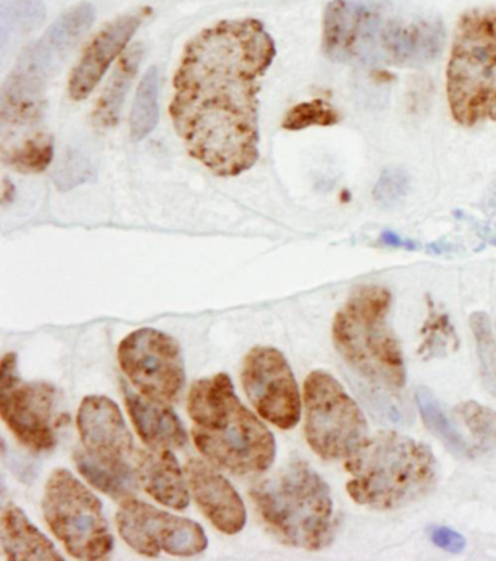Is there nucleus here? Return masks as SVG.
Segmentation results:
<instances>
[{
	"label": "nucleus",
	"instance_id": "f257e3e1",
	"mask_svg": "<svg viewBox=\"0 0 496 561\" xmlns=\"http://www.w3.org/2000/svg\"><path fill=\"white\" fill-rule=\"evenodd\" d=\"M277 56L254 18L220 21L185 46L174 75L170 116L185 149L221 179L259 158V92Z\"/></svg>",
	"mask_w": 496,
	"mask_h": 561
},
{
	"label": "nucleus",
	"instance_id": "f03ea898",
	"mask_svg": "<svg viewBox=\"0 0 496 561\" xmlns=\"http://www.w3.org/2000/svg\"><path fill=\"white\" fill-rule=\"evenodd\" d=\"M187 410L194 445L212 466L237 476H256L276 461V437L243 405L228 374L194 382Z\"/></svg>",
	"mask_w": 496,
	"mask_h": 561
},
{
	"label": "nucleus",
	"instance_id": "7ed1b4c3",
	"mask_svg": "<svg viewBox=\"0 0 496 561\" xmlns=\"http://www.w3.org/2000/svg\"><path fill=\"white\" fill-rule=\"evenodd\" d=\"M349 497L371 510H395L424 496L437 477L432 450L414 437L379 432L345 458Z\"/></svg>",
	"mask_w": 496,
	"mask_h": 561
},
{
	"label": "nucleus",
	"instance_id": "20e7f679",
	"mask_svg": "<svg viewBox=\"0 0 496 561\" xmlns=\"http://www.w3.org/2000/svg\"><path fill=\"white\" fill-rule=\"evenodd\" d=\"M259 518L282 545L319 551L334 538L330 485L303 461L290 462L251 489Z\"/></svg>",
	"mask_w": 496,
	"mask_h": 561
},
{
	"label": "nucleus",
	"instance_id": "39448f33",
	"mask_svg": "<svg viewBox=\"0 0 496 561\" xmlns=\"http://www.w3.org/2000/svg\"><path fill=\"white\" fill-rule=\"evenodd\" d=\"M392 294L378 285L360 286L336 312L332 339L341 356L362 377L399 390L406 383L401 344L389 325Z\"/></svg>",
	"mask_w": 496,
	"mask_h": 561
},
{
	"label": "nucleus",
	"instance_id": "423d86ee",
	"mask_svg": "<svg viewBox=\"0 0 496 561\" xmlns=\"http://www.w3.org/2000/svg\"><path fill=\"white\" fill-rule=\"evenodd\" d=\"M447 99L459 125L496 122L495 9H473L460 18L447 66Z\"/></svg>",
	"mask_w": 496,
	"mask_h": 561
},
{
	"label": "nucleus",
	"instance_id": "0eeeda50",
	"mask_svg": "<svg viewBox=\"0 0 496 561\" xmlns=\"http://www.w3.org/2000/svg\"><path fill=\"white\" fill-rule=\"evenodd\" d=\"M94 20L92 4L79 3L57 18L43 37L21 53L2 88L0 117L3 127L24 126L38 116L48 79L91 28Z\"/></svg>",
	"mask_w": 496,
	"mask_h": 561
},
{
	"label": "nucleus",
	"instance_id": "6e6552de",
	"mask_svg": "<svg viewBox=\"0 0 496 561\" xmlns=\"http://www.w3.org/2000/svg\"><path fill=\"white\" fill-rule=\"evenodd\" d=\"M44 520L70 558L102 560L114 549V537L99 497L69 470L48 477L42 502Z\"/></svg>",
	"mask_w": 496,
	"mask_h": 561
},
{
	"label": "nucleus",
	"instance_id": "1a4fd4ad",
	"mask_svg": "<svg viewBox=\"0 0 496 561\" xmlns=\"http://www.w3.org/2000/svg\"><path fill=\"white\" fill-rule=\"evenodd\" d=\"M445 42V26L437 18L376 3H366L362 9L358 39L360 61L420 68L440 55Z\"/></svg>",
	"mask_w": 496,
	"mask_h": 561
},
{
	"label": "nucleus",
	"instance_id": "9d476101",
	"mask_svg": "<svg viewBox=\"0 0 496 561\" xmlns=\"http://www.w3.org/2000/svg\"><path fill=\"white\" fill-rule=\"evenodd\" d=\"M304 436L314 454L326 461L347 458L367 435L361 409L326 370L304 379Z\"/></svg>",
	"mask_w": 496,
	"mask_h": 561
},
{
	"label": "nucleus",
	"instance_id": "9b49d317",
	"mask_svg": "<svg viewBox=\"0 0 496 561\" xmlns=\"http://www.w3.org/2000/svg\"><path fill=\"white\" fill-rule=\"evenodd\" d=\"M117 359L141 396L172 404L183 394L187 383L183 351L170 334L150 327L132 331L118 344Z\"/></svg>",
	"mask_w": 496,
	"mask_h": 561
},
{
	"label": "nucleus",
	"instance_id": "f8f14e48",
	"mask_svg": "<svg viewBox=\"0 0 496 561\" xmlns=\"http://www.w3.org/2000/svg\"><path fill=\"white\" fill-rule=\"evenodd\" d=\"M115 520L122 540L145 558H159L162 551L174 558H194L208 547L201 525L136 497L119 502Z\"/></svg>",
	"mask_w": 496,
	"mask_h": 561
},
{
	"label": "nucleus",
	"instance_id": "ddd939ff",
	"mask_svg": "<svg viewBox=\"0 0 496 561\" xmlns=\"http://www.w3.org/2000/svg\"><path fill=\"white\" fill-rule=\"evenodd\" d=\"M55 401L56 388L51 383L20 377L15 353L2 357L0 416L12 435L34 453H47L57 444Z\"/></svg>",
	"mask_w": 496,
	"mask_h": 561
},
{
	"label": "nucleus",
	"instance_id": "4468645a",
	"mask_svg": "<svg viewBox=\"0 0 496 561\" xmlns=\"http://www.w3.org/2000/svg\"><path fill=\"white\" fill-rule=\"evenodd\" d=\"M243 391L252 408L273 426L291 431L301 419V396L293 369L276 347L256 346L243 359Z\"/></svg>",
	"mask_w": 496,
	"mask_h": 561
},
{
	"label": "nucleus",
	"instance_id": "2eb2a0df",
	"mask_svg": "<svg viewBox=\"0 0 496 561\" xmlns=\"http://www.w3.org/2000/svg\"><path fill=\"white\" fill-rule=\"evenodd\" d=\"M77 424L83 449L109 466H126L135 458V440L122 410L106 396H86L79 405Z\"/></svg>",
	"mask_w": 496,
	"mask_h": 561
},
{
	"label": "nucleus",
	"instance_id": "dca6fc26",
	"mask_svg": "<svg viewBox=\"0 0 496 561\" xmlns=\"http://www.w3.org/2000/svg\"><path fill=\"white\" fill-rule=\"evenodd\" d=\"M184 471L189 492L208 523L226 536L242 533L247 523L245 503L217 467L207 459L189 458Z\"/></svg>",
	"mask_w": 496,
	"mask_h": 561
},
{
	"label": "nucleus",
	"instance_id": "f3484780",
	"mask_svg": "<svg viewBox=\"0 0 496 561\" xmlns=\"http://www.w3.org/2000/svg\"><path fill=\"white\" fill-rule=\"evenodd\" d=\"M149 13V9L127 13L109 22L95 35L70 75L68 88L70 99L82 101L91 95Z\"/></svg>",
	"mask_w": 496,
	"mask_h": 561
},
{
	"label": "nucleus",
	"instance_id": "a211bd4d",
	"mask_svg": "<svg viewBox=\"0 0 496 561\" xmlns=\"http://www.w3.org/2000/svg\"><path fill=\"white\" fill-rule=\"evenodd\" d=\"M135 470L139 488L153 501L174 511L189 506V488L184 468H181L172 449L137 450Z\"/></svg>",
	"mask_w": 496,
	"mask_h": 561
},
{
	"label": "nucleus",
	"instance_id": "6ab92c4d",
	"mask_svg": "<svg viewBox=\"0 0 496 561\" xmlns=\"http://www.w3.org/2000/svg\"><path fill=\"white\" fill-rule=\"evenodd\" d=\"M124 403L141 442L150 449H183L188 433L171 404L124 390Z\"/></svg>",
	"mask_w": 496,
	"mask_h": 561
},
{
	"label": "nucleus",
	"instance_id": "aec40b11",
	"mask_svg": "<svg viewBox=\"0 0 496 561\" xmlns=\"http://www.w3.org/2000/svg\"><path fill=\"white\" fill-rule=\"evenodd\" d=\"M0 540L8 560H65L56 546L31 520L25 512L8 503L0 518Z\"/></svg>",
	"mask_w": 496,
	"mask_h": 561
},
{
	"label": "nucleus",
	"instance_id": "412c9836",
	"mask_svg": "<svg viewBox=\"0 0 496 561\" xmlns=\"http://www.w3.org/2000/svg\"><path fill=\"white\" fill-rule=\"evenodd\" d=\"M73 461L79 474L92 488L100 490L106 496L117 502L135 497L136 490L139 488L135 463L109 466V463L100 462L99 459L92 458L85 449L74 450Z\"/></svg>",
	"mask_w": 496,
	"mask_h": 561
},
{
	"label": "nucleus",
	"instance_id": "4be33fe9",
	"mask_svg": "<svg viewBox=\"0 0 496 561\" xmlns=\"http://www.w3.org/2000/svg\"><path fill=\"white\" fill-rule=\"evenodd\" d=\"M143 56V47L136 44V46L128 48L119 59L117 68L111 75L109 81L102 91L99 103H96L94 121L100 127L106 129V127L117 125L124 100H126L127 92L130 90L132 81H135Z\"/></svg>",
	"mask_w": 496,
	"mask_h": 561
},
{
	"label": "nucleus",
	"instance_id": "5701e85b",
	"mask_svg": "<svg viewBox=\"0 0 496 561\" xmlns=\"http://www.w3.org/2000/svg\"><path fill=\"white\" fill-rule=\"evenodd\" d=\"M427 307V320L420 330L418 355L424 360L442 359L458 351L460 344L458 333L451 324L449 313L441 311L429 296Z\"/></svg>",
	"mask_w": 496,
	"mask_h": 561
},
{
	"label": "nucleus",
	"instance_id": "b1692460",
	"mask_svg": "<svg viewBox=\"0 0 496 561\" xmlns=\"http://www.w3.org/2000/svg\"><path fill=\"white\" fill-rule=\"evenodd\" d=\"M43 0H3L0 8V47L7 51L22 35L42 25L46 20Z\"/></svg>",
	"mask_w": 496,
	"mask_h": 561
},
{
	"label": "nucleus",
	"instance_id": "393cba45",
	"mask_svg": "<svg viewBox=\"0 0 496 561\" xmlns=\"http://www.w3.org/2000/svg\"><path fill=\"white\" fill-rule=\"evenodd\" d=\"M416 405H418L420 417H423L425 426L429 428L432 435L446 445L447 449L458 455V457H469L472 454L471 446L460 435L454 424L442 412L441 405L438 404L436 396L428 388L419 387L415 394Z\"/></svg>",
	"mask_w": 496,
	"mask_h": 561
},
{
	"label": "nucleus",
	"instance_id": "a878e982",
	"mask_svg": "<svg viewBox=\"0 0 496 561\" xmlns=\"http://www.w3.org/2000/svg\"><path fill=\"white\" fill-rule=\"evenodd\" d=\"M159 123V72L150 68L141 78L137 88L135 103L130 114L131 139L136 141L148 138Z\"/></svg>",
	"mask_w": 496,
	"mask_h": 561
},
{
	"label": "nucleus",
	"instance_id": "bb28decb",
	"mask_svg": "<svg viewBox=\"0 0 496 561\" xmlns=\"http://www.w3.org/2000/svg\"><path fill=\"white\" fill-rule=\"evenodd\" d=\"M55 158L51 136L39 134L3 152V162L21 174H39L46 171Z\"/></svg>",
	"mask_w": 496,
	"mask_h": 561
},
{
	"label": "nucleus",
	"instance_id": "cd10ccee",
	"mask_svg": "<svg viewBox=\"0 0 496 561\" xmlns=\"http://www.w3.org/2000/svg\"><path fill=\"white\" fill-rule=\"evenodd\" d=\"M471 327L475 335L477 357H480L482 381L491 396L496 399V340L489 317L485 312H473Z\"/></svg>",
	"mask_w": 496,
	"mask_h": 561
},
{
	"label": "nucleus",
	"instance_id": "c85d7f7f",
	"mask_svg": "<svg viewBox=\"0 0 496 561\" xmlns=\"http://www.w3.org/2000/svg\"><path fill=\"white\" fill-rule=\"evenodd\" d=\"M339 113L323 100L305 101L295 105L282 121V129L300 131L309 127H331L338 125Z\"/></svg>",
	"mask_w": 496,
	"mask_h": 561
},
{
	"label": "nucleus",
	"instance_id": "c756f323",
	"mask_svg": "<svg viewBox=\"0 0 496 561\" xmlns=\"http://www.w3.org/2000/svg\"><path fill=\"white\" fill-rule=\"evenodd\" d=\"M459 416L462 417L469 431L481 442L482 445L496 448V412L476 403L466 401L458 408Z\"/></svg>",
	"mask_w": 496,
	"mask_h": 561
},
{
	"label": "nucleus",
	"instance_id": "7c9ffc66",
	"mask_svg": "<svg viewBox=\"0 0 496 561\" xmlns=\"http://www.w3.org/2000/svg\"><path fill=\"white\" fill-rule=\"evenodd\" d=\"M410 192V175L401 168H388L374 184V201L383 206H393L402 202Z\"/></svg>",
	"mask_w": 496,
	"mask_h": 561
},
{
	"label": "nucleus",
	"instance_id": "2f4dec72",
	"mask_svg": "<svg viewBox=\"0 0 496 561\" xmlns=\"http://www.w3.org/2000/svg\"><path fill=\"white\" fill-rule=\"evenodd\" d=\"M429 538L438 549L445 550L447 553L460 554L466 549V538L447 527L429 528Z\"/></svg>",
	"mask_w": 496,
	"mask_h": 561
},
{
	"label": "nucleus",
	"instance_id": "473e14b6",
	"mask_svg": "<svg viewBox=\"0 0 496 561\" xmlns=\"http://www.w3.org/2000/svg\"><path fill=\"white\" fill-rule=\"evenodd\" d=\"M380 241L382 244L392 247V249H406V250H415L416 244L411 240H403L402 237H399L396 232L384 231L382 236H380Z\"/></svg>",
	"mask_w": 496,
	"mask_h": 561
}]
</instances>
